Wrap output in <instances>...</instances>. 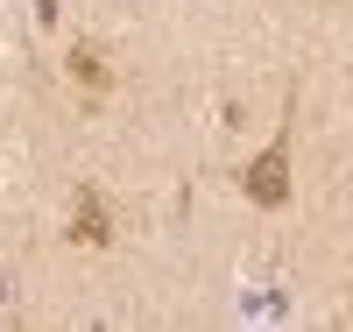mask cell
<instances>
[{"mask_svg":"<svg viewBox=\"0 0 353 332\" xmlns=\"http://www.w3.org/2000/svg\"><path fill=\"white\" fill-rule=\"evenodd\" d=\"M283 170H290V148L276 141V148H269V156H261V163L248 170V191H254L261 205H283V191H290V184H283Z\"/></svg>","mask_w":353,"mask_h":332,"instance_id":"1","label":"cell"},{"mask_svg":"<svg viewBox=\"0 0 353 332\" xmlns=\"http://www.w3.org/2000/svg\"><path fill=\"white\" fill-rule=\"evenodd\" d=\"M78 240H106V219H99V205H92V198L78 205Z\"/></svg>","mask_w":353,"mask_h":332,"instance_id":"2","label":"cell"}]
</instances>
